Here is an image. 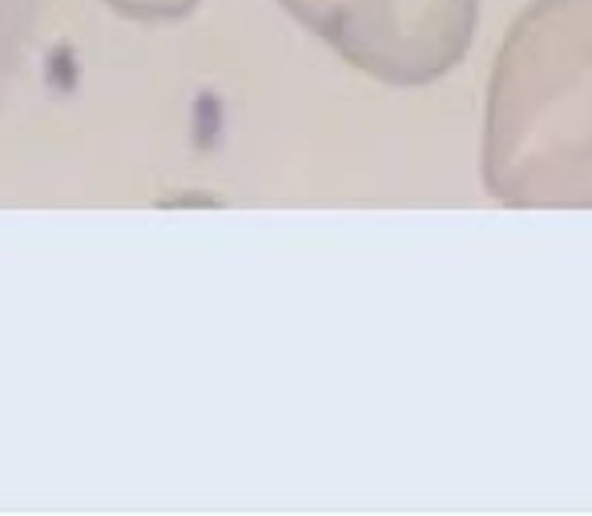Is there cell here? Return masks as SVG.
<instances>
[{
    "label": "cell",
    "mask_w": 592,
    "mask_h": 516,
    "mask_svg": "<svg viewBox=\"0 0 592 516\" xmlns=\"http://www.w3.org/2000/svg\"><path fill=\"white\" fill-rule=\"evenodd\" d=\"M484 186L516 211H592V0H528L496 53Z\"/></svg>",
    "instance_id": "6da1fadb"
},
{
    "label": "cell",
    "mask_w": 592,
    "mask_h": 516,
    "mask_svg": "<svg viewBox=\"0 0 592 516\" xmlns=\"http://www.w3.org/2000/svg\"><path fill=\"white\" fill-rule=\"evenodd\" d=\"M302 29L367 77L431 85L464 61L480 0H279Z\"/></svg>",
    "instance_id": "7a4b0ae2"
},
{
    "label": "cell",
    "mask_w": 592,
    "mask_h": 516,
    "mask_svg": "<svg viewBox=\"0 0 592 516\" xmlns=\"http://www.w3.org/2000/svg\"><path fill=\"white\" fill-rule=\"evenodd\" d=\"M114 12L129 17V21H141V24H170V21H182L190 12L197 9V0H105Z\"/></svg>",
    "instance_id": "3957f363"
}]
</instances>
